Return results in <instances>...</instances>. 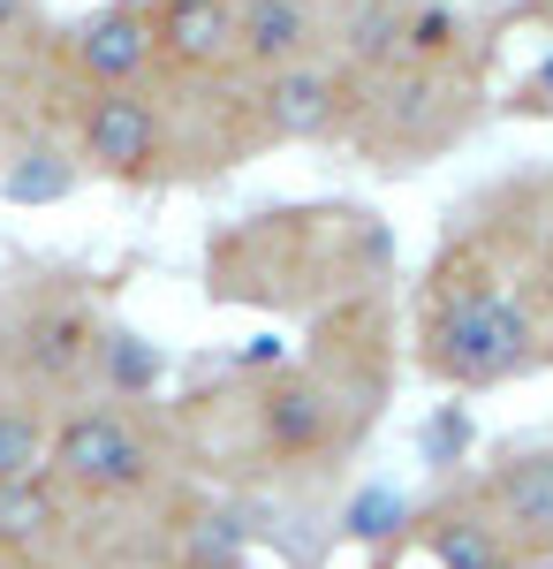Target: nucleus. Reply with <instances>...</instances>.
<instances>
[{"mask_svg":"<svg viewBox=\"0 0 553 569\" xmlns=\"http://www.w3.org/2000/svg\"><path fill=\"white\" fill-rule=\"evenodd\" d=\"M531 357V319L493 297V289H470L455 305L432 311V335H425V365L448 372V380H501Z\"/></svg>","mask_w":553,"mask_h":569,"instance_id":"f257e3e1","label":"nucleus"},{"mask_svg":"<svg viewBox=\"0 0 553 569\" xmlns=\"http://www.w3.org/2000/svg\"><path fill=\"white\" fill-rule=\"evenodd\" d=\"M356 84L341 77L334 61H289V69H265L258 77V122L265 137H289V144H326L356 122Z\"/></svg>","mask_w":553,"mask_h":569,"instance_id":"f03ea898","label":"nucleus"},{"mask_svg":"<svg viewBox=\"0 0 553 569\" xmlns=\"http://www.w3.org/2000/svg\"><path fill=\"white\" fill-rule=\"evenodd\" d=\"M77 144H84L91 176H114V182L152 176V160H160V144H168L160 99H152L144 84H91Z\"/></svg>","mask_w":553,"mask_h":569,"instance_id":"7ed1b4c3","label":"nucleus"},{"mask_svg":"<svg viewBox=\"0 0 553 569\" xmlns=\"http://www.w3.org/2000/svg\"><path fill=\"white\" fill-rule=\"evenodd\" d=\"M61 53L84 84H144L160 69V39H152V0H107L61 31Z\"/></svg>","mask_w":553,"mask_h":569,"instance_id":"20e7f679","label":"nucleus"},{"mask_svg":"<svg viewBox=\"0 0 553 569\" xmlns=\"http://www.w3.org/2000/svg\"><path fill=\"white\" fill-rule=\"evenodd\" d=\"M53 471L69 486H91V493H129L152 471V448H144L137 426L107 418V410H84V418H69L53 433Z\"/></svg>","mask_w":553,"mask_h":569,"instance_id":"39448f33","label":"nucleus"},{"mask_svg":"<svg viewBox=\"0 0 553 569\" xmlns=\"http://www.w3.org/2000/svg\"><path fill=\"white\" fill-rule=\"evenodd\" d=\"M326 39V16L319 0H235V61L243 69H289V61H311Z\"/></svg>","mask_w":553,"mask_h":569,"instance_id":"423d86ee","label":"nucleus"},{"mask_svg":"<svg viewBox=\"0 0 553 569\" xmlns=\"http://www.w3.org/2000/svg\"><path fill=\"white\" fill-rule=\"evenodd\" d=\"M152 39L168 69L213 77L235 61V0H152Z\"/></svg>","mask_w":553,"mask_h":569,"instance_id":"0eeeda50","label":"nucleus"},{"mask_svg":"<svg viewBox=\"0 0 553 569\" xmlns=\"http://www.w3.org/2000/svg\"><path fill=\"white\" fill-rule=\"evenodd\" d=\"M265 440L281 456H319L334 440V402L311 388V380H281V388L265 395Z\"/></svg>","mask_w":553,"mask_h":569,"instance_id":"6e6552de","label":"nucleus"},{"mask_svg":"<svg viewBox=\"0 0 553 569\" xmlns=\"http://www.w3.org/2000/svg\"><path fill=\"white\" fill-rule=\"evenodd\" d=\"M402 23H410L402 0H341V53L380 77L402 61Z\"/></svg>","mask_w":553,"mask_h":569,"instance_id":"1a4fd4ad","label":"nucleus"},{"mask_svg":"<svg viewBox=\"0 0 553 569\" xmlns=\"http://www.w3.org/2000/svg\"><path fill=\"white\" fill-rule=\"evenodd\" d=\"M493 501H501V525H509L515 539H539V547H546L553 539V456L509 463L501 486H493Z\"/></svg>","mask_w":553,"mask_h":569,"instance_id":"9d476101","label":"nucleus"},{"mask_svg":"<svg viewBox=\"0 0 553 569\" xmlns=\"http://www.w3.org/2000/svg\"><path fill=\"white\" fill-rule=\"evenodd\" d=\"M84 357H91V319L84 311H46V319H31V342H23V365H31V372L69 380Z\"/></svg>","mask_w":553,"mask_h":569,"instance_id":"9b49d317","label":"nucleus"},{"mask_svg":"<svg viewBox=\"0 0 553 569\" xmlns=\"http://www.w3.org/2000/svg\"><path fill=\"white\" fill-rule=\"evenodd\" d=\"M46 525H53V501H46L39 471L31 479H0V539L8 547H39Z\"/></svg>","mask_w":553,"mask_h":569,"instance_id":"f8f14e48","label":"nucleus"},{"mask_svg":"<svg viewBox=\"0 0 553 569\" xmlns=\"http://www.w3.org/2000/svg\"><path fill=\"white\" fill-rule=\"evenodd\" d=\"M432 555L448 569H501V547H493V525H470V517H448L432 531Z\"/></svg>","mask_w":553,"mask_h":569,"instance_id":"ddd939ff","label":"nucleus"},{"mask_svg":"<svg viewBox=\"0 0 553 569\" xmlns=\"http://www.w3.org/2000/svg\"><path fill=\"white\" fill-rule=\"evenodd\" d=\"M99 365H107V380L129 388V395L160 380V350H152L144 335H107V342H99Z\"/></svg>","mask_w":553,"mask_h":569,"instance_id":"4468645a","label":"nucleus"},{"mask_svg":"<svg viewBox=\"0 0 553 569\" xmlns=\"http://www.w3.org/2000/svg\"><path fill=\"white\" fill-rule=\"evenodd\" d=\"M46 463V433L31 410H0V479H31Z\"/></svg>","mask_w":553,"mask_h":569,"instance_id":"2eb2a0df","label":"nucleus"},{"mask_svg":"<svg viewBox=\"0 0 553 569\" xmlns=\"http://www.w3.org/2000/svg\"><path fill=\"white\" fill-rule=\"evenodd\" d=\"M69 190V152H23V168H8V198H53Z\"/></svg>","mask_w":553,"mask_h":569,"instance_id":"dca6fc26","label":"nucleus"},{"mask_svg":"<svg viewBox=\"0 0 553 569\" xmlns=\"http://www.w3.org/2000/svg\"><path fill=\"white\" fill-rule=\"evenodd\" d=\"M515 107H523V114H553V53L515 84Z\"/></svg>","mask_w":553,"mask_h":569,"instance_id":"f3484780","label":"nucleus"},{"mask_svg":"<svg viewBox=\"0 0 553 569\" xmlns=\"http://www.w3.org/2000/svg\"><path fill=\"white\" fill-rule=\"evenodd\" d=\"M39 31V0H0V46H23Z\"/></svg>","mask_w":553,"mask_h":569,"instance_id":"a211bd4d","label":"nucleus"},{"mask_svg":"<svg viewBox=\"0 0 553 569\" xmlns=\"http://www.w3.org/2000/svg\"><path fill=\"white\" fill-rule=\"evenodd\" d=\"M386 517H394V493H364V501L349 509V525H356V531H386Z\"/></svg>","mask_w":553,"mask_h":569,"instance_id":"6ab92c4d","label":"nucleus"},{"mask_svg":"<svg viewBox=\"0 0 553 569\" xmlns=\"http://www.w3.org/2000/svg\"><path fill=\"white\" fill-rule=\"evenodd\" d=\"M319 8H326V0H319ZM334 8H341V0H334Z\"/></svg>","mask_w":553,"mask_h":569,"instance_id":"aec40b11","label":"nucleus"},{"mask_svg":"<svg viewBox=\"0 0 553 569\" xmlns=\"http://www.w3.org/2000/svg\"><path fill=\"white\" fill-rule=\"evenodd\" d=\"M0 99H8V91H0Z\"/></svg>","mask_w":553,"mask_h":569,"instance_id":"412c9836","label":"nucleus"}]
</instances>
